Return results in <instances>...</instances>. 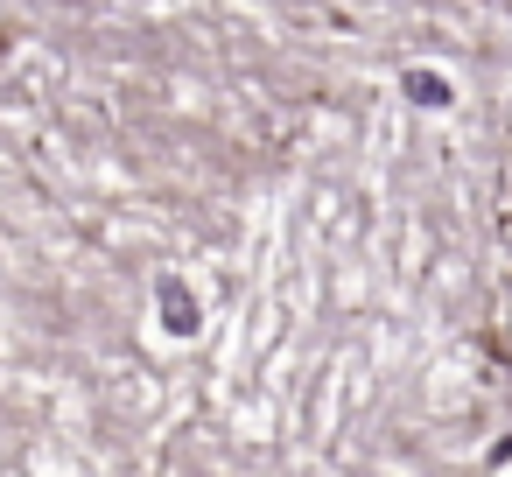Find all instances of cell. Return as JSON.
<instances>
[{
    "label": "cell",
    "instance_id": "6da1fadb",
    "mask_svg": "<svg viewBox=\"0 0 512 477\" xmlns=\"http://www.w3.org/2000/svg\"><path fill=\"white\" fill-rule=\"evenodd\" d=\"M162 323H169L176 337H190V330H197V295H190V288H183L176 274L162 281Z\"/></svg>",
    "mask_w": 512,
    "mask_h": 477
},
{
    "label": "cell",
    "instance_id": "7a4b0ae2",
    "mask_svg": "<svg viewBox=\"0 0 512 477\" xmlns=\"http://www.w3.org/2000/svg\"><path fill=\"white\" fill-rule=\"evenodd\" d=\"M407 92H414L421 106H442V99H449V85H442L435 71H414V78H407Z\"/></svg>",
    "mask_w": 512,
    "mask_h": 477
},
{
    "label": "cell",
    "instance_id": "3957f363",
    "mask_svg": "<svg viewBox=\"0 0 512 477\" xmlns=\"http://www.w3.org/2000/svg\"><path fill=\"white\" fill-rule=\"evenodd\" d=\"M0 57H8V36H0Z\"/></svg>",
    "mask_w": 512,
    "mask_h": 477
}]
</instances>
